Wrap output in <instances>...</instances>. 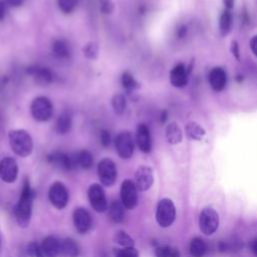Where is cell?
Segmentation results:
<instances>
[{
    "instance_id": "obj_33",
    "label": "cell",
    "mask_w": 257,
    "mask_h": 257,
    "mask_svg": "<svg viewBox=\"0 0 257 257\" xmlns=\"http://www.w3.org/2000/svg\"><path fill=\"white\" fill-rule=\"evenodd\" d=\"M114 241L122 247H132L134 246V240L131 236H128L124 231H118L114 235Z\"/></svg>"
},
{
    "instance_id": "obj_6",
    "label": "cell",
    "mask_w": 257,
    "mask_h": 257,
    "mask_svg": "<svg viewBox=\"0 0 257 257\" xmlns=\"http://www.w3.org/2000/svg\"><path fill=\"white\" fill-rule=\"evenodd\" d=\"M114 146L120 158L126 160L133 157L135 151V141L130 132L120 133L116 138Z\"/></svg>"
},
{
    "instance_id": "obj_36",
    "label": "cell",
    "mask_w": 257,
    "mask_h": 257,
    "mask_svg": "<svg viewBox=\"0 0 257 257\" xmlns=\"http://www.w3.org/2000/svg\"><path fill=\"white\" fill-rule=\"evenodd\" d=\"M100 10L104 14L110 16L114 12V4L112 0H98Z\"/></svg>"
},
{
    "instance_id": "obj_20",
    "label": "cell",
    "mask_w": 257,
    "mask_h": 257,
    "mask_svg": "<svg viewBox=\"0 0 257 257\" xmlns=\"http://www.w3.org/2000/svg\"><path fill=\"white\" fill-rule=\"evenodd\" d=\"M166 140L170 145H178L183 140V132L177 122H170L165 130Z\"/></svg>"
},
{
    "instance_id": "obj_16",
    "label": "cell",
    "mask_w": 257,
    "mask_h": 257,
    "mask_svg": "<svg viewBox=\"0 0 257 257\" xmlns=\"http://www.w3.org/2000/svg\"><path fill=\"white\" fill-rule=\"evenodd\" d=\"M189 70L183 64H178L170 72V82L175 88H181L187 86L189 80Z\"/></svg>"
},
{
    "instance_id": "obj_37",
    "label": "cell",
    "mask_w": 257,
    "mask_h": 257,
    "mask_svg": "<svg viewBox=\"0 0 257 257\" xmlns=\"http://www.w3.org/2000/svg\"><path fill=\"white\" fill-rule=\"evenodd\" d=\"M40 252H42V248H40V246L38 243L32 242V243L28 244V256L36 257V255Z\"/></svg>"
},
{
    "instance_id": "obj_46",
    "label": "cell",
    "mask_w": 257,
    "mask_h": 257,
    "mask_svg": "<svg viewBox=\"0 0 257 257\" xmlns=\"http://www.w3.org/2000/svg\"><path fill=\"white\" fill-rule=\"evenodd\" d=\"M186 32H187V28L186 26H182V28H180L178 30V36L179 38H183V36H185Z\"/></svg>"
},
{
    "instance_id": "obj_18",
    "label": "cell",
    "mask_w": 257,
    "mask_h": 257,
    "mask_svg": "<svg viewBox=\"0 0 257 257\" xmlns=\"http://www.w3.org/2000/svg\"><path fill=\"white\" fill-rule=\"evenodd\" d=\"M28 72L34 78V80L38 84H42V86L50 84L54 80V72L48 68L32 66V68H30L28 70Z\"/></svg>"
},
{
    "instance_id": "obj_28",
    "label": "cell",
    "mask_w": 257,
    "mask_h": 257,
    "mask_svg": "<svg viewBox=\"0 0 257 257\" xmlns=\"http://www.w3.org/2000/svg\"><path fill=\"white\" fill-rule=\"evenodd\" d=\"M232 14L230 12V10H225L219 20V32L222 36H226L230 32L232 28Z\"/></svg>"
},
{
    "instance_id": "obj_35",
    "label": "cell",
    "mask_w": 257,
    "mask_h": 257,
    "mask_svg": "<svg viewBox=\"0 0 257 257\" xmlns=\"http://www.w3.org/2000/svg\"><path fill=\"white\" fill-rule=\"evenodd\" d=\"M116 257H139V251L134 247H124L114 251Z\"/></svg>"
},
{
    "instance_id": "obj_22",
    "label": "cell",
    "mask_w": 257,
    "mask_h": 257,
    "mask_svg": "<svg viewBox=\"0 0 257 257\" xmlns=\"http://www.w3.org/2000/svg\"><path fill=\"white\" fill-rule=\"evenodd\" d=\"M72 126V118L68 112H64L56 122V131L58 135L68 134Z\"/></svg>"
},
{
    "instance_id": "obj_15",
    "label": "cell",
    "mask_w": 257,
    "mask_h": 257,
    "mask_svg": "<svg viewBox=\"0 0 257 257\" xmlns=\"http://www.w3.org/2000/svg\"><path fill=\"white\" fill-rule=\"evenodd\" d=\"M48 161L56 167L64 171H70L76 167L74 156L72 157L66 153L56 152L48 156Z\"/></svg>"
},
{
    "instance_id": "obj_5",
    "label": "cell",
    "mask_w": 257,
    "mask_h": 257,
    "mask_svg": "<svg viewBox=\"0 0 257 257\" xmlns=\"http://www.w3.org/2000/svg\"><path fill=\"white\" fill-rule=\"evenodd\" d=\"M219 227V215L212 207L204 208L199 216V228L205 235L214 234Z\"/></svg>"
},
{
    "instance_id": "obj_41",
    "label": "cell",
    "mask_w": 257,
    "mask_h": 257,
    "mask_svg": "<svg viewBox=\"0 0 257 257\" xmlns=\"http://www.w3.org/2000/svg\"><path fill=\"white\" fill-rule=\"evenodd\" d=\"M250 249L255 257H257V237L250 242Z\"/></svg>"
},
{
    "instance_id": "obj_38",
    "label": "cell",
    "mask_w": 257,
    "mask_h": 257,
    "mask_svg": "<svg viewBox=\"0 0 257 257\" xmlns=\"http://www.w3.org/2000/svg\"><path fill=\"white\" fill-rule=\"evenodd\" d=\"M100 144L102 147H108L110 144V134L106 130H102L100 134Z\"/></svg>"
},
{
    "instance_id": "obj_23",
    "label": "cell",
    "mask_w": 257,
    "mask_h": 257,
    "mask_svg": "<svg viewBox=\"0 0 257 257\" xmlns=\"http://www.w3.org/2000/svg\"><path fill=\"white\" fill-rule=\"evenodd\" d=\"M60 255L66 257H78L80 255L78 244L72 238L60 240Z\"/></svg>"
},
{
    "instance_id": "obj_3",
    "label": "cell",
    "mask_w": 257,
    "mask_h": 257,
    "mask_svg": "<svg viewBox=\"0 0 257 257\" xmlns=\"http://www.w3.org/2000/svg\"><path fill=\"white\" fill-rule=\"evenodd\" d=\"M30 112L36 120L40 122H48L54 114V104L48 98L38 96L30 104Z\"/></svg>"
},
{
    "instance_id": "obj_44",
    "label": "cell",
    "mask_w": 257,
    "mask_h": 257,
    "mask_svg": "<svg viewBox=\"0 0 257 257\" xmlns=\"http://www.w3.org/2000/svg\"><path fill=\"white\" fill-rule=\"evenodd\" d=\"M4 16H6V6L2 0H0V20H2Z\"/></svg>"
},
{
    "instance_id": "obj_10",
    "label": "cell",
    "mask_w": 257,
    "mask_h": 257,
    "mask_svg": "<svg viewBox=\"0 0 257 257\" xmlns=\"http://www.w3.org/2000/svg\"><path fill=\"white\" fill-rule=\"evenodd\" d=\"M88 200L92 209L98 213H102L108 209V201L104 191L100 184H92L88 191Z\"/></svg>"
},
{
    "instance_id": "obj_14",
    "label": "cell",
    "mask_w": 257,
    "mask_h": 257,
    "mask_svg": "<svg viewBox=\"0 0 257 257\" xmlns=\"http://www.w3.org/2000/svg\"><path fill=\"white\" fill-rule=\"evenodd\" d=\"M72 220H74V225L76 229L82 234L88 232L90 229L92 228L90 214L84 208H76L74 211Z\"/></svg>"
},
{
    "instance_id": "obj_48",
    "label": "cell",
    "mask_w": 257,
    "mask_h": 257,
    "mask_svg": "<svg viewBox=\"0 0 257 257\" xmlns=\"http://www.w3.org/2000/svg\"><path fill=\"white\" fill-rule=\"evenodd\" d=\"M0 245H2V236H0Z\"/></svg>"
},
{
    "instance_id": "obj_32",
    "label": "cell",
    "mask_w": 257,
    "mask_h": 257,
    "mask_svg": "<svg viewBox=\"0 0 257 257\" xmlns=\"http://www.w3.org/2000/svg\"><path fill=\"white\" fill-rule=\"evenodd\" d=\"M58 6L62 12L64 14H70L76 8L78 0H58Z\"/></svg>"
},
{
    "instance_id": "obj_27",
    "label": "cell",
    "mask_w": 257,
    "mask_h": 257,
    "mask_svg": "<svg viewBox=\"0 0 257 257\" xmlns=\"http://www.w3.org/2000/svg\"><path fill=\"white\" fill-rule=\"evenodd\" d=\"M124 207L120 201H114L108 208V216L114 223H120L124 219Z\"/></svg>"
},
{
    "instance_id": "obj_40",
    "label": "cell",
    "mask_w": 257,
    "mask_h": 257,
    "mask_svg": "<svg viewBox=\"0 0 257 257\" xmlns=\"http://www.w3.org/2000/svg\"><path fill=\"white\" fill-rule=\"evenodd\" d=\"M250 48L252 52L257 56V36H254L250 40Z\"/></svg>"
},
{
    "instance_id": "obj_45",
    "label": "cell",
    "mask_w": 257,
    "mask_h": 257,
    "mask_svg": "<svg viewBox=\"0 0 257 257\" xmlns=\"http://www.w3.org/2000/svg\"><path fill=\"white\" fill-rule=\"evenodd\" d=\"M167 118H168V112H167V110H162L161 116H160V122H161V124L166 122Z\"/></svg>"
},
{
    "instance_id": "obj_4",
    "label": "cell",
    "mask_w": 257,
    "mask_h": 257,
    "mask_svg": "<svg viewBox=\"0 0 257 257\" xmlns=\"http://www.w3.org/2000/svg\"><path fill=\"white\" fill-rule=\"evenodd\" d=\"M176 219V208L174 202L169 198L160 200L156 210V220L163 228L170 227Z\"/></svg>"
},
{
    "instance_id": "obj_47",
    "label": "cell",
    "mask_w": 257,
    "mask_h": 257,
    "mask_svg": "<svg viewBox=\"0 0 257 257\" xmlns=\"http://www.w3.org/2000/svg\"><path fill=\"white\" fill-rule=\"evenodd\" d=\"M36 257H44V254H42V252H40L38 255H36Z\"/></svg>"
},
{
    "instance_id": "obj_12",
    "label": "cell",
    "mask_w": 257,
    "mask_h": 257,
    "mask_svg": "<svg viewBox=\"0 0 257 257\" xmlns=\"http://www.w3.org/2000/svg\"><path fill=\"white\" fill-rule=\"evenodd\" d=\"M135 185L138 191L144 192L149 190L154 183L153 170L148 166H141L135 175Z\"/></svg>"
},
{
    "instance_id": "obj_26",
    "label": "cell",
    "mask_w": 257,
    "mask_h": 257,
    "mask_svg": "<svg viewBox=\"0 0 257 257\" xmlns=\"http://www.w3.org/2000/svg\"><path fill=\"white\" fill-rule=\"evenodd\" d=\"M52 52L58 58H68L70 56V44L64 40H56L52 44Z\"/></svg>"
},
{
    "instance_id": "obj_9",
    "label": "cell",
    "mask_w": 257,
    "mask_h": 257,
    "mask_svg": "<svg viewBox=\"0 0 257 257\" xmlns=\"http://www.w3.org/2000/svg\"><path fill=\"white\" fill-rule=\"evenodd\" d=\"M50 203L58 209H64L68 203V191L62 182H54L48 191Z\"/></svg>"
},
{
    "instance_id": "obj_39",
    "label": "cell",
    "mask_w": 257,
    "mask_h": 257,
    "mask_svg": "<svg viewBox=\"0 0 257 257\" xmlns=\"http://www.w3.org/2000/svg\"><path fill=\"white\" fill-rule=\"evenodd\" d=\"M231 52L233 54V56L239 60H240V50H239V44L236 40H233L231 42Z\"/></svg>"
},
{
    "instance_id": "obj_29",
    "label": "cell",
    "mask_w": 257,
    "mask_h": 257,
    "mask_svg": "<svg viewBox=\"0 0 257 257\" xmlns=\"http://www.w3.org/2000/svg\"><path fill=\"white\" fill-rule=\"evenodd\" d=\"M120 82L122 88L128 92H133L136 90L140 88L141 86L140 84L136 80V78H134V76L132 74H130L128 72H124L122 74L120 78Z\"/></svg>"
},
{
    "instance_id": "obj_31",
    "label": "cell",
    "mask_w": 257,
    "mask_h": 257,
    "mask_svg": "<svg viewBox=\"0 0 257 257\" xmlns=\"http://www.w3.org/2000/svg\"><path fill=\"white\" fill-rule=\"evenodd\" d=\"M155 255L156 257H180V252L173 246L164 245L155 249Z\"/></svg>"
},
{
    "instance_id": "obj_42",
    "label": "cell",
    "mask_w": 257,
    "mask_h": 257,
    "mask_svg": "<svg viewBox=\"0 0 257 257\" xmlns=\"http://www.w3.org/2000/svg\"><path fill=\"white\" fill-rule=\"evenodd\" d=\"M24 2V0H8V2L12 8H20V6H22Z\"/></svg>"
},
{
    "instance_id": "obj_19",
    "label": "cell",
    "mask_w": 257,
    "mask_h": 257,
    "mask_svg": "<svg viewBox=\"0 0 257 257\" xmlns=\"http://www.w3.org/2000/svg\"><path fill=\"white\" fill-rule=\"evenodd\" d=\"M40 248L44 257H58L60 255V240L54 236H48L44 239Z\"/></svg>"
},
{
    "instance_id": "obj_8",
    "label": "cell",
    "mask_w": 257,
    "mask_h": 257,
    "mask_svg": "<svg viewBox=\"0 0 257 257\" xmlns=\"http://www.w3.org/2000/svg\"><path fill=\"white\" fill-rule=\"evenodd\" d=\"M120 202L128 210L134 209L138 204V189L132 180H124L120 186Z\"/></svg>"
},
{
    "instance_id": "obj_43",
    "label": "cell",
    "mask_w": 257,
    "mask_h": 257,
    "mask_svg": "<svg viewBox=\"0 0 257 257\" xmlns=\"http://www.w3.org/2000/svg\"><path fill=\"white\" fill-rule=\"evenodd\" d=\"M234 2H235V0H223V4L225 6L226 10H231L234 8Z\"/></svg>"
},
{
    "instance_id": "obj_1",
    "label": "cell",
    "mask_w": 257,
    "mask_h": 257,
    "mask_svg": "<svg viewBox=\"0 0 257 257\" xmlns=\"http://www.w3.org/2000/svg\"><path fill=\"white\" fill-rule=\"evenodd\" d=\"M34 198H36V192L34 191V189H32L28 179H26L20 200L14 209L16 222L22 228L28 227L30 223L32 213V204H34Z\"/></svg>"
},
{
    "instance_id": "obj_13",
    "label": "cell",
    "mask_w": 257,
    "mask_h": 257,
    "mask_svg": "<svg viewBox=\"0 0 257 257\" xmlns=\"http://www.w3.org/2000/svg\"><path fill=\"white\" fill-rule=\"evenodd\" d=\"M136 143L138 148L145 154L152 151V136L146 124H139L136 132Z\"/></svg>"
},
{
    "instance_id": "obj_25",
    "label": "cell",
    "mask_w": 257,
    "mask_h": 257,
    "mask_svg": "<svg viewBox=\"0 0 257 257\" xmlns=\"http://www.w3.org/2000/svg\"><path fill=\"white\" fill-rule=\"evenodd\" d=\"M76 167H80L84 170H88L92 167L94 165V157L92 153L88 150H82L80 151L76 156Z\"/></svg>"
},
{
    "instance_id": "obj_34",
    "label": "cell",
    "mask_w": 257,
    "mask_h": 257,
    "mask_svg": "<svg viewBox=\"0 0 257 257\" xmlns=\"http://www.w3.org/2000/svg\"><path fill=\"white\" fill-rule=\"evenodd\" d=\"M82 50H84V56L88 60H94L98 56V46L94 42H88V44H86V46Z\"/></svg>"
},
{
    "instance_id": "obj_24",
    "label": "cell",
    "mask_w": 257,
    "mask_h": 257,
    "mask_svg": "<svg viewBox=\"0 0 257 257\" xmlns=\"http://www.w3.org/2000/svg\"><path fill=\"white\" fill-rule=\"evenodd\" d=\"M207 249L206 242L200 237H195L190 242L189 250L192 257H204L207 253Z\"/></svg>"
},
{
    "instance_id": "obj_17",
    "label": "cell",
    "mask_w": 257,
    "mask_h": 257,
    "mask_svg": "<svg viewBox=\"0 0 257 257\" xmlns=\"http://www.w3.org/2000/svg\"><path fill=\"white\" fill-rule=\"evenodd\" d=\"M208 80L215 92H222L227 84L226 72L222 68H214L209 72Z\"/></svg>"
},
{
    "instance_id": "obj_11",
    "label": "cell",
    "mask_w": 257,
    "mask_h": 257,
    "mask_svg": "<svg viewBox=\"0 0 257 257\" xmlns=\"http://www.w3.org/2000/svg\"><path fill=\"white\" fill-rule=\"evenodd\" d=\"M18 176V165L16 159L6 157L0 162V177L6 183H14Z\"/></svg>"
},
{
    "instance_id": "obj_21",
    "label": "cell",
    "mask_w": 257,
    "mask_h": 257,
    "mask_svg": "<svg viewBox=\"0 0 257 257\" xmlns=\"http://www.w3.org/2000/svg\"><path fill=\"white\" fill-rule=\"evenodd\" d=\"M185 134L189 140L201 141L206 135L204 128L196 122H190L185 126Z\"/></svg>"
},
{
    "instance_id": "obj_7",
    "label": "cell",
    "mask_w": 257,
    "mask_h": 257,
    "mask_svg": "<svg viewBox=\"0 0 257 257\" xmlns=\"http://www.w3.org/2000/svg\"><path fill=\"white\" fill-rule=\"evenodd\" d=\"M98 175L100 183L104 186L110 187L114 184L116 180V167L112 160L104 158L98 164Z\"/></svg>"
},
{
    "instance_id": "obj_2",
    "label": "cell",
    "mask_w": 257,
    "mask_h": 257,
    "mask_svg": "<svg viewBox=\"0 0 257 257\" xmlns=\"http://www.w3.org/2000/svg\"><path fill=\"white\" fill-rule=\"evenodd\" d=\"M12 150L20 157H28L34 151V141L26 130H12L8 134Z\"/></svg>"
},
{
    "instance_id": "obj_30",
    "label": "cell",
    "mask_w": 257,
    "mask_h": 257,
    "mask_svg": "<svg viewBox=\"0 0 257 257\" xmlns=\"http://www.w3.org/2000/svg\"><path fill=\"white\" fill-rule=\"evenodd\" d=\"M112 106L114 108V112L120 116L126 110V96L122 94H116L112 98Z\"/></svg>"
}]
</instances>
